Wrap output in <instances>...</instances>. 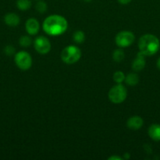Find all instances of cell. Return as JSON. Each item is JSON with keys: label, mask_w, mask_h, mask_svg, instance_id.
I'll use <instances>...</instances> for the list:
<instances>
[{"label": "cell", "mask_w": 160, "mask_h": 160, "mask_svg": "<svg viewBox=\"0 0 160 160\" xmlns=\"http://www.w3.org/2000/svg\"><path fill=\"white\" fill-rule=\"evenodd\" d=\"M85 39H86V35H85V33L83 31H76L73 34V40L75 41V43L78 44H82L84 42Z\"/></svg>", "instance_id": "cell-16"}, {"label": "cell", "mask_w": 160, "mask_h": 160, "mask_svg": "<svg viewBox=\"0 0 160 160\" xmlns=\"http://www.w3.org/2000/svg\"><path fill=\"white\" fill-rule=\"evenodd\" d=\"M14 62L19 69L28 70L32 65V58L28 52L20 51L14 55Z\"/></svg>", "instance_id": "cell-5"}, {"label": "cell", "mask_w": 160, "mask_h": 160, "mask_svg": "<svg viewBox=\"0 0 160 160\" xmlns=\"http://www.w3.org/2000/svg\"><path fill=\"white\" fill-rule=\"evenodd\" d=\"M143 125H144V120L140 116H133L130 117L126 122L127 128L133 131L140 130Z\"/></svg>", "instance_id": "cell-9"}, {"label": "cell", "mask_w": 160, "mask_h": 160, "mask_svg": "<svg viewBox=\"0 0 160 160\" xmlns=\"http://www.w3.org/2000/svg\"><path fill=\"white\" fill-rule=\"evenodd\" d=\"M4 22L7 26L17 27L20 22V19L17 14L14 12H9L4 16Z\"/></svg>", "instance_id": "cell-11"}, {"label": "cell", "mask_w": 160, "mask_h": 160, "mask_svg": "<svg viewBox=\"0 0 160 160\" xmlns=\"http://www.w3.org/2000/svg\"><path fill=\"white\" fill-rule=\"evenodd\" d=\"M140 52L145 56L155 55L160 48V42L158 38L152 34H145L138 41Z\"/></svg>", "instance_id": "cell-2"}, {"label": "cell", "mask_w": 160, "mask_h": 160, "mask_svg": "<svg viewBox=\"0 0 160 160\" xmlns=\"http://www.w3.org/2000/svg\"><path fill=\"white\" fill-rule=\"evenodd\" d=\"M32 43V40H31V37L28 35H22L19 39V44L21 47L24 48H27L29 47Z\"/></svg>", "instance_id": "cell-17"}, {"label": "cell", "mask_w": 160, "mask_h": 160, "mask_svg": "<svg viewBox=\"0 0 160 160\" xmlns=\"http://www.w3.org/2000/svg\"><path fill=\"white\" fill-rule=\"evenodd\" d=\"M125 82L127 85L131 86V87L136 86L139 83V76L136 73H128L125 76Z\"/></svg>", "instance_id": "cell-13"}, {"label": "cell", "mask_w": 160, "mask_h": 160, "mask_svg": "<svg viewBox=\"0 0 160 160\" xmlns=\"http://www.w3.org/2000/svg\"><path fill=\"white\" fill-rule=\"evenodd\" d=\"M125 75L124 74V73L121 70H118L115 71L113 74V80L115 83L117 84H122L123 81H125Z\"/></svg>", "instance_id": "cell-18"}, {"label": "cell", "mask_w": 160, "mask_h": 160, "mask_svg": "<svg viewBox=\"0 0 160 160\" xmlns=\"http://www.w3.org/2000/svg\"><path fill=\"white\" fill-rule=\"evenodd\" d=\"M83 2H90L91 1H92V0H83Z\"/></svg>", "instance_id": "cell-24"}, {"label": "cell", "mask_w": 160, "mask_h": 160, "mask_svg": "<svg viewBox=\"0 0 160 160\" xmlns=\"http://www.w3.org/2000/svg\"><path fill=\"white\" fill-rule=\"evenodd\" d=\"M82 56V52L76 45H67L61 53V58L67 64H74L78 62Z\"/></svg>", "instance_id": "cell-3"}, {"label": "cell", "mask_w": 160, "mask_h": 160, "mask_svg": "<svg viewBox=\"0 0 160 160\" xmlns=\"http://www.w3.org/2000/svg\"><path fill=\"white\" fill-rule=\"evenodd\" d=\"M4 53L8 56H11L13 55H15L16 49L13 45H8L4 48Z\"/></svg>", "instance_id": "cell-20"}, {"label": "cell", "mask_w": 160, "mask_h": 160, "mask_svg": "<svg viewBox=\"0 0 160 160\" xmlns=\"http://www.w3.org/2000/svg\"><path fill=\"white\" fill-rule=\"evenodd\" d=\"M145 64V56L143 53H141V52H139L136 57L135 58L134 60L132 62V69L136 72L141 71L144 68Z\"/></svg>", "instance_id": "cell-10"}, {"label": "cell", "mask_w": 160, "mask_h": 160, "mask_svg": "<svg viewBox=\"0 0 160 160\" xmlns=\"http://www.w3.org/2000/svg\"><path fill=\"white\" fill-rule=\"evenodd\" d=\"M25 29L29 35H35L39 33L40 24L36 19L29 18L25 23Z\"/></svg>", "instance_id": "cell-8"}, {"label": "cell", "mask_w": 160, "mask_h": 160, "mask_svg": "<svg viewBox=\"0 0 160 160\" xmlns=\"http://www.w3.org/2000/svg\"><path fill=\"white\" fill-rule=\"evenodd\" d=\"M156 66H157V67H158V69H159V70H160V57L158 58V60H157Z\"/></svg>", "instance_id": "cell-23"}, {"label": "cell", "mask_w": 160, "mask_h": 160, "mask_svg": "<svg viewBox=\"0 0 160 160\" xmlns=\"http://www.w3.org/2000/svg\"><path fill=\"white\" fill-rule=\"evenodd\" d=\"M115 44L120 48H125L134 42L135 35L133 32L129 31H122L118 33L115 36Z\"/></svg>", "instance_id": "cell-6"}, {"label": "cell", "mask_w": 160, "mask_h": 160, "mask_svg": "<svg viewBox=\"0 0 160 160\" xmlns=\"http://www.w3.org/2000/svg\"><path fill=\"white\" fill-rule=\"evenodd\" d=\"M118 2H119L121 5H127L130 2H131L132 0H118Z\"/></svg>", "instance_id": "cell-22"}, {"label": "cell", "mask_w": 160, "mask_h": 160, "mask_svg": "<svg viewBox=\"0 0 160 160\" xmlns=\"http://www.w3.org/2000/svg\"><path fill=\"white\" fill-rule=\"evenodd\" d=\"M147 133L151 138L155 142H159L160 141V124L154 123L149 127L147 130Z\"/></svg>", "instance_id": "cell-12"}, {"label": "cell", "mask_w": 160, "mask_h": 160, "mask_svg": "<svg viewBox=\"0 0 160 160\" xmlns=\"http://www.w3.org/2000/svg\"><path fill=\"white\" fill-rule=\"evenodd\" d=\"M108 160H122V158L118 156H111L108 159Z\"/></svg>", "instance_id": "cell-21"}, {"label": "cell", "mask_w": 160, "mask_h": 160, "mask_svg": "<svg viewBox=\"0 0 160 160\" xmlns=\"http://www.w3.org/2000/svg\"><path fill=\"white\" fill-rule=\"evenodd\" d=\"M17 7L21 11H26L31 7V0H17Z\"/></svg>", "instance_id": "cell-14"}, {"label": "cell", "mask_w": 160, "mask_h": 160, "mask_svg": "<svg viewBox=\"0 0 160 160\" xmlns=\"http://www.w3.org/2000/svg\"><path fill=\"white\" fill-rule=\"evenodd\" d=\"M34 48L39 54L45 55L51 49V44L46 37L39 36L34 40Z\"/></svg>", "instance_id": "cell-7"}, {"label": "cell", "mask_w": 160, "mask_h": 160, "mask_svg": "<svg viewBox=\"0 0 160 160\" xmlns=\"http://www.w3.org/2000/svg\"><path fill=\"white\" fill-rule=\"evenodd\" d=\"M68 23L63 16L53 14L45 19L42 23L43 31L51 36L63 34L67 29Z\"/></svg>", "instance_id": "cell-1"}, {"label": "cell", "mask_w": 160, "mask_h": 160, "mask_svg": "<svg viewBox=\"0 0 160 160\" xmlns=\"http://www.w3.org/2000/svg\"><path fill=\"white\" fill-rule=\"evenodd\" d=\"M112 58L115 62H122L124 58H125V53H124L123 50L121 49V48H117V49L115 50L113 52Z\"/></svg>", "instance_id": "cell-15"}, {"label": "cell", "mask_w": 160, "mask_h": 160, "mask_svg": "<svg viewBox=\"0 0 160 160\" xmlns=\"http://www.w3.org/2000/svg\"><path fill=\"white\" fill-rule=\"evenodd\" d=\"M35 9L37 10V12H40V13H44L47 9V4L45 3V2L40 0L36 3Z\"/></svg>", "instance_id": "cell-19"}, {"label": "cell", "mask_w": 160, "mask_h": 160, "mask_svg": "<svg viewBox=\"0 0 160 160\" xmlns=\"http://www.w3.org/2000/svg\"><path fill=\"white\" fill-rule=\"evenodd\" d=\"M127 98V89L123 84H117L108 92V98L114 104H120Z\"/></svg>", "instance_id": "cell-4"}]
</instances>
